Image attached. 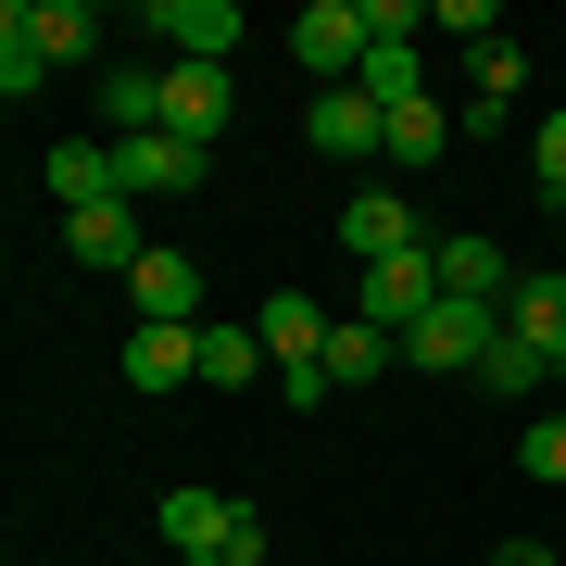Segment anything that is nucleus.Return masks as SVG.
<instances>
[{
  "label": "nucleus",
  "instance_id": "obj_1",
  "mask_svg": "<svg viewBox=\"0 0 566 566\" xmlns=\"http://www.w3.org/2000/svg\"><path fill=\"white\" fill-rule=\"evenodd\" d=\"M151 528L177 542V566H252V554H264L252 491H202V479H189V491H164V504H151Z\"/></svg>",
  "mask_w": 566,
  "mask_h": 566
},
{
  "label": "nucleus",
  "instance_id": "obj_2",
  "mask_svg": "<svg viewBox=\"0 0 566 566\" xmlns=\"http://www.w3.org/2000/svg\"><path fill=\"white\" fill-rule=\"evenodd\" d=\"M491 353H504V303H453V290H441V303L403 327V365H416V378H479Z\"/></svg>",
  "mask_w": 566,
  "mask_h": 566
},
{
  "label": "nucleus",
  "instance_id": "obj_3",
  "mask_svg": "<svg viewBox=\"0 0 566 566\" xmlns=\"http://www.w3.org/2000/svg\"><path fill=\"white\" fill-rule=\"evenodd\" d=\"M290 51H303L315 88H353L365 76V0H303L290 13Z\"/></svg>",
  "mask_w": 566,
  "mask_h": 566
},
{
  "label": "nucleus",
  "instance_id": "obj_4",
  "mask_svg": "<svg viewBox=\"0 0 566 566\" xmlns=\"http://www.w3.org/2000/svg\"><path fill=\"white\" fill-rule=\"evenodd\" d=\"M139 39H164V63H227L252 25H240V0H151Z\"/></svg>",
  "mask_w": 566,
  "mask_h": 566
},
{
  "label": "nucleus",
  "instance_id": "obj_5",
  "mask_svg": "<svg viewBox=\"0 0 566 566\" xmlns=\"http://www.w3.org/2000/svg\"><path fill=\"white\" fill-rule=\"evenodd\" d=\"M227 114H240V88H227V63H164V139L214 151V139H227Z\"/></svg>",
  "mask_w": 566,
  "mask_h": 566
},
{
  "label": "nucleus",
  "instance_id": "obj_6",
  "mask_svg": "<svg viewBox=\"0 0 566 566\" xmlns=\"http://www.w3.org/2000/svg\"><path fill=\"white\" fill-rule=\"evenodd\" d=\"M428 303H441V252H390V264H365V290H353V315L390 327V340H403Z\"/></svg>",
  "mask_w": 566,
  "mask_h": 566
},
{
  "label": "nucleus",
  "instance_id": "obj_7",
  "mask_svg": "<svg viewBox=\"0 0 566 566\" xmlns=\"http://www.w3.org/2000/svg\"><path fill=\"white\" fill-rule=\"evenodd\" d=\"M202 177H214V151H189V139H114V189L126 202H189Z\"/></svg>",
  "mask_w": 566,
  "mask_h": 566
},
{
  "label": "nucleus",
  "instance_id": "obj_8",
  "mask_svg": "<svg viewBox=\"0 0 566 566\" xmlns=\"http://www.w3.org/2000/svg\"><path fill=\"white\" fill-rule=\"evenodd\" d=\"M0 25H13V39L39 51V63H102V39H114V25L88 13V0H13Z\"/></svg>",
  "mask_w": 566,
  "mask_h": 566
},
{
  "label": "nucleus",
  "instance_id": "obj_9",
  "mask_svg": "<svg viewBox=\"0 0 566 566\" xmlns=\"http://www.w3.org/2000/svg\"><path fill=\"white\" fill-rule=\"evenodd\" d=\"M126 303H139V327H202V264L151 240L139 264H126Z\"/></svg>",
  "mask_w": 566,
  "mask_h": 566
},
{
  "label": "nucleus",
  "instance_id": "obj_10",
  "mask_svg": "<svg viewBox=\"0 0 566 566\" xmlns=\"http://www.w3.org/2000/svg\"><path fill=\"white\" fill-rule=\"evenodd\" d=\"M504 340H528V353L566 378V264H528V277L504 290Z\"/></svg>",
  "mask_w": 566,
  "mask_h": 566
},
{
  "label": "nucleus",
  "instance_id": "obj_11",
  "mask_svg": "<svg viewBox=\"0 0 566 566\" xmlns=\"http://www.w3.org/2000/svg\"><path fill=\"white\" fill-rule=\"evenodd\" d=\"M340 252H353V264L428 252V240H416V202H403V189H353V202H340Z\"/></svg>",
  "mask_w": 566,
  "mask_h": 566
},
{
  "label": "nucleus",
  "instance_id": "obj_12",
  "mask_svg": "<svg viewBox=\"0 0 566 566\" xmlns=\"http://www.w3.org/2000/svg\"><path fill=\"white\" fill-rule=\"evenodd\" d=\"M303 139L327 164H365V151H390V114L365 102V88H315V114H303Z\"/></svg>",
  "mask_w": 566,
  "mask_h": 566
},
{
  "label": "nucleus",
  "instance_id": "obj_13",
  "mask_svg": "<svg viewBox=\"0 0 566 566\" xmlns=\"http://www.w3.org/2000/svg\"><path fill=\"white\" fill-rule=\"evenodd\" d=\"M189 378H202V327H126V390L139 403H164Z\"/></svg>",
  "mask_w": 566,
  "mask_h": 566
},
{
  "label": "nucleus",
  "instance_id": "obj_14",
  "mask_svg": "<svg viewBox=\"0 0 566 566\" xmlns=\"http://www.w3.org/2000/svg\"><path fill=\"white\" fill-rule=\"evenodd\" d=\"M428 252H441V290H453V303H504V290L528 277V264L504 240H479V227H453V240H428Z\"/></svg>",
  "mask_w": 566,
  "mask_h": 566
},
{
  "label": "nucleus",
  "instance_id": "obj_15",
  "mask_svg": "<svg viewBox=\"0 0 566 566\" xmlns=\"http://www.w3.org/2000/svg\"><path fill=\"white\" fill-rule=\"evenodd\" d=\"M264 353H277V365H327V327H340V315H327L315 303V290H264Z\"/></svg>",
  "mask_w": 566,
  "mask_h": 566
},
{
  "label": "nucleus",
  "instance_id": "obj_16",
  "mask_svg": "<svg viewBox=\"0 0 566 566\" xmlns=\"http://www.w3.org/2000/svg\"><path fill=\"white\" fill-rule=\"evenodd\" d=\"M39 177H51V202H63V214H88V202H126V189H114V139H63V151L39 164Z\"/></svg>",
  "mask_w": 566,
  "mask_h": 566
},
{
  "label": "nucleus",
  "instance_id": "obj_17",
  "mask_svg": "<svg viewBox=\"0 0 566 566\" xmlns=\"http://www.w3.org/2000/svg\"><path fill=\"white\" fill-rule=\"evenodd\" d=\"M102 114L114 139H164V63H102Z\"/></svg>",
  "mask_w": 566,
  "mask_h": 566
},
{
  "label": "nucleus",
  "instance_id": "obj_18",
  "mask_svg": "<svg viewBox=\"0 0 566 566\" xmlns=\"http://www.w3.org/2000/svg\"><path fill=\"white\" fill-rule=\"evenodd\" d=\"M390 365H403V340H390V327H365V315L327 327V390H365V378H390Z\"/></svg>",
  "mask_w": 566,
  "mask_h": 566
},
{
  "label": "nucleus",
  "instance_id": "obj_19",
  "mask_svg": "<svg viewBox=\"0 0 566 566\" xmlns=\"http://www.w3.org/2000/svg\"><path fill=\"white\" fill-rule=\"evenodd\" d=\"M63 252H76V264H139L151 240L126 227V202H88V214H63Z\"/></svg>",
  "mask_w": 566,
  "mask_h": 566
},
{
  "label": "nucleus",
  "instance_id": "obj_20",
  "mask_svg": "<svg viewBox=\"0 0 566 566\" xmlns=\"http://www.w3.org/2000/svg\"><path fill=\"white\" fill-rule=\"evenodd\" d=\"M264 365H277V353H264V327H202V390H252Z\"/></svg>",
  "mask_w": 566,
  "mask_h": 566
},
{
  "label": "nucleus",
  "instance_id": "obj_21",
  "mask_svg": "<svg viewBox=\"0 0 566 566\" xmlns=\"http://www.w3.org/2000/svg\"><path fill=\"white\" fill-rule=\"evenodd\" d=\"M441 151H453V114L441 102H403V114H390V164H403V177H428Z\"/></svg>",
  "mask_w": 566,
  "mask_h": 566
},
{
  "label": "nucleus",
  "instance_id": "obj_22",
  "mask_svg": "<svg viewBox=\"0 0 566 566\" xmlns=\"http://www.w3.org/2000/svg\"><path fill=\"white\" fill-rule=\"evenodd\" d=\"M542 378H554V365H542V353H528V340H504V353H491V365H479V390H504V403H528V390H542Z\"/></svg>",
  "mask_w": 566,
  "mask_h": 566
},
{
  "label": "nucleus",
  "instance_id": "obj_23",
  "mask_svg": "<svg viewBox=\"0 0 566 566\" xmlns=\"http://www.w3.org/2000/svg\"><path fill=\"white\" fill-rule=\"evenodd\" d=\"M516 465H528V479H542V491H566V416H528V441H516Z\"/></svg>",
  "mask_w": 566,
  "mask_h": 566
},
{
  "label": "nucleus",
  "instance_id": "obj_24",
  "mask_svg": "<svg viewBox=\"0 0 566 566\" xmlns=\"http://www.w3.org/2000/svg\"><path fill=\"white\" fill-rule=\"evenodd\" d=\"M465 76H479V102L504 114V102H516V39H491V51H465Z\"/></svg>",
  "mask_w": 566,
  "mask_h": 566
},
{
  "label": "nucleus",
  "instance_id": "obj_25",
  "mask_svg": "<svg viewBox=\"0 0 566 566\" xmlns=\"http://www.w3.org/2000/svg\"><path fill=\"white\" fill-rule=\"evenodd\" d=\"M528 177L566 202V114H542V126H528Z\"/></svg>",
  "mask_w": 566,
  "mask_h": 566
},
{
  "label": "nucleus",
  "instance_id": "obj_26",
  "mask_svg": "<svg viewBox=\"0 0 566 566\" xmlns=\"http://www.w3.org/2000/svg\"><path fill=\"white\" fill-rule=\"evenodd\" d=\"M0 88H13V102H39V88H51V63H39V51H25V39H13V25H0Z\"/></svg>",
  "mask_w": 566,
  "mask_h": 566
},
{
  "label": "nucleus",
  "instance_id": "obj_27",
  "mask_svg": "<svg viewBox=\"0 0 566 566\" xmlns=\"http://www.w3.org/2000/svg\"><path fill=\"white\" fill-rule=\"evenodd\" d=\"M491 566H554V542H504V554H491Z\"/></svg>",
  "mask_w": 566,
  "mask_h": 566
}]
</instances>
